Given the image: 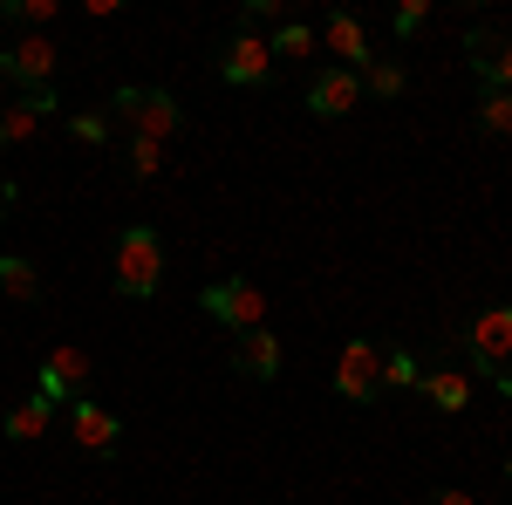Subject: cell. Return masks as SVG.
Here are the masks:
<instances>
[{"mask_svg":"<svg viewBox=\"0 0 512 505\" xmlns=\"http://www.w3.org/2000/svg\"><path fill=\"white\" fill-rule=\"evenodd\" d=\"M110 287H117L123 301H151L164 287V233L158 226H123L117 233V267H110Z\"/></svg>","mask_w":512,"mask_h":505,"instance_id":"6da1fadb","label":"cell"},{"mask_svg":"<svg viewBox=\"0 0 512 505\" xmlns=\"http://www.w3.org/2000/svg\"><path fill=\"white\" fill-rule=\"evenodd\" d=\"M198 308L212 314L219 328H233V335H253V328H267L274 301H267V287H260V280H246V273H226V280H212V287L198 294Z\"/></svg>","mask_w":512,"mask_h":505,"instance_id":"7a4b0ae2","label":"cell"},{"mask_svg":"<svg viewBox=\"0 0 512 505\" xmlns=\"http://www.w3.org/2000/svg\"><path fill=\"white\" fill-rule=\"evenodd\" d=\"M465 349H472V369L478 376H492L499 396H512V301L506 308H485L465 328Z\"/></svg>","mask_w":512,"mask_h":505,"instance_id":"3957f363","label":"cell"},{"mask_svg":"<svg viewBox=\"0 0 512 505\" xmlns=\"http://www.w3.org/2000/svg\"><path fill=\"white\" fill-rule=\"evenodd\" d=\"M110 123H130V137H151V144H171L185 110L164 96V89H117L110 96Z\"/></svg>","mask_w":512,"mask_h":505,"instance_id":"277c9868","label":"cell"},{"mask_svg":"<svg viewBox=\"0 0 512 505\" xmlns=\"http://www.w3.org/2000/svg\"><path fill=\"white\" fill-rule=\"evenodd\" d=\"M89 376H96L89 349H76V342H55V349L35 362V396H48L55 410H69L76 396H89Z\"/></svg>","mask_w":512,"mask_h":505,"instance_id":"5b68a950","label":"cell"},{"mask_svg":"<svg viewBox=\"0 0 512 505\" xmlns=\"http://www.w3.org/2000/svg\"><path fill=\"white\" fill-rule=\"evenodd\" d=\"M335 396L342 403H376L383 396V342H369V335L342 342V355H335Z\"/></svg>","mask_w":512,"mask_h":505,"instance_id":"8992f818","label":"cell"},{"mask_svg":"<svg viewBox=\"0 0 512 505\" xmlns=\"http://www.w3.org/2000/svg\"><path fill=\"white\" fill-rule=\"evenodd\" d=\"M0 76L14 82L21 96H35L55 82V35H14L0 48Z\"/></svg>","mask_w":512,"mask_h":505,"instance_id":"52a82bcc","label":"cell"},{"mask_svg":"<svg viewBox=\"0 0 512 505\" xmlns=\"http://www.w3.org/2000/svg\"><path fill=\"white\" fill-rule=\"evenodd\" d=\"M62 424H69V437H76V451H89V458H117L123 424H117V410H103L96 396H76V403L62 410Z\"/></svg>","mask_w":512,"mask_h":505,"instance_id":"ba28073f","label":"cell"},{"mask_svg":"<svg viewBox=\"0 0 512 505\" xmlns=\"http://www.w3.org/2000/svg\"><path fill=\"white\" fill-rule=\"evenodd\" d=\"M274 76V48L260 28H239L226 48H219V82H233V89H260V82Z\"/></svg>","mask_w":512,"mask_h":505,"instance_id":"9c48e42d","label":"cell"},{"mask_svg":"<svg viewBox=\"0 0 512 505\" xmlns=\"http://www.w3.org/2000/svg\"><path fill=\"white\" fill-rule=\"evenodd\" d=\"M55 117V89H35V96H14L7 110H0V151H21V144H35L41 123Z\"/></svg>","mask_w":512,"mask_h":505,"instance_id":"30bf717a","label":"cell"},{"mask_svg":"<svg viewBox=\"0 0 512 505\" xmlns=\"http://www.w3.org/2000/svg\"><path fill=\"white\" fill-rule=\"evenodd\" d=\"M315 35H321V48L335 55V69H355V76H362V69L376 62V48H369V28H362L355 14H328Z\"/></svg>","mask_w":512,"mask_h":505,"instance_id":"8fae6325","label":"cell"},{"mask_svg":"<svg viewBox=\"0 0 512 505\" xmlns=\"http://www.w3.org/2000/svg\"><path fill=\"white\" fill-rule=\"evenodd\" d=\"M233 369H239V376H253V383H274L280 369H287V349H280V335H274V328L233 335Z\"/></svg>","mask_w":512,"mask_h":505,"instance_id":"7c38bea8","label":"cell"},{"mask_svg":"<svg viewBox=\"0 0 512 505\" xmlns=\"http://www.w3.org/2000/svg\"><path fill=\"white\" fill-rule=\"evenodd\" d=\"M355 103H362V76H355V69H321V76L308 82V110H315L321 123L349 117Z\"/></svg>","mask_w":512,"mask_h":505,"instance_id":"4fadbf2b","label":"cell"},{"mask_svg":"<svg viewBox=\"0 0 512 505\" xmlns=\"http://www.w3.org/2000/svg\"><path fill=\"white\" fill-rule=\"evenodd\" d=\"M472 69L485 89H512V41H499L492 28H472Z\"/></svg>","mask_w":512,"mask_h":505,"instance_id":"5bb4252c","label":"cell"},{"mask_svg":"<svg viewBox=\"0 0 512 505\" xmlns=\"http://www.w3.org/2000/svg\"><path fill=\"white\" fill-rule=\"evenodd\" d=\"M48 430H55V403H48V396H21V403L0 417V437H14V444H35Z\"/></svg>","mask_w":512,"mask_h":505,"instance_id":"9a60e30c","label":"cell"},{"mask_svg":"<svg viewBox=\"0 0 512 505\" xmlns=\"http://www.w3.org/2000/svg\"><path fill=\"white\" fill-rule=\"evenodd\" d=\"M424 396H431L437 410H444V417H465V410H472V376H465V369H424Z\"/></svg>","mask_w":512,"mask_h":505,"instance_id":"2e32d148","label":"cell"},{"mask_svg":"<svg viewBox=\"0 0 512 505\" xmlns=\"http://www.w3.org/2000/svg\"><path fill=\"white\" fill-rule=\"evenodd\" d=\"M0 301H41V273H35V260L28 253H0Z\"/></svg>","mask_w":512,"mask_h":505,"instance_id":"e0dca14e","label":"cell"},{"mask_svg":"<svg viewBox=\"0 0 512 505\" xmlns=\"http://www.w3.org/2000/svg\"><path fill=\"white\" fill-rule=\"evenodd\" d=\"M267 48H274V62H308V55H321V35L315 21H280L267 35Z\"/></svg>","mask_w":512,"mask_h":505,"instance_id":"ac0fdd59","label":"cell"},{"mask_svg":"<svg viewBox=\"0 0 512 505\" xmlns=\"http://www.w3.org/2000/svg\"><path fill=\"white\" fill-rule=\"evenodd\" d=\"M478 130L485 137H512V89H485L478 96Z\"/></svg>","mask_w":512,"mask_h":505,"instance_id":"d6986e66","label":"cell"},{"mask_svg":"<svg viewBox=\"0 0 512 505\" xmlns=\"http://www.w3.org/2000/svg\"><path fill=\"white\" fill-rule=\"evenodd\" d=\"M424 383V362L410 349H383V389H417Z\"/></svg>","mask_w":512,"mask_h":505,"instance_id":"ffe728a7","label":"cell"},{"mask_svg":"<svg viewBox=\"0 0 512 505\" xmlns=\"http://www.w3.org/2000/svg\"><path fill=\"white\" fill-rule=\"evenodd\" d=\"M362 89L390 103V96H403V89H410V76H403V62H369V69H362Z\"/></svg>","mask_w":512,"mask_h":505,"instance_id":"44dd1931","label":"cell"},{"mask_svg":"<svg viewBox=\"0 0 512 505\" xmlns=\"http://www.w3.org/2000/svg\"><path fill=\"white\" fill-rule=\"evenodd\" d=\"M123 157H130V178H158L164 171V144H151V137H130Z\"/></svg>","mask_w":512,"mask_h":505,"instance_id":"7402d4cb","label":"cell"},{"mask_svg":"<svg viewBox=\"0 0 512 505\" xmlns=\"http://www.w3.org/2000/svg\"><path fill=\"white\" fill-rule=\"evenodd\" d=\"M69 137L96 151V144H110V117H103V110H76V117H69Z\"/></svg>","mask_w":512,"mask_h":505,"instance_id":"603a6c76","label":"cell"},{"mask_svg":"<svg viewBox=\"0 0 512 505\" xmlns=\"http://www.w3.org/2000/svg\"><path fill=\"white\" fill-rule=\"evenodd\" d=\"M424 21H431V0H403V7L390 14V28H396L403 41H410V35H424Z\"/></svg>","mask_w":512,"mask_h":505,"instance_id":"cb8c5ba5","label":"cell"},{"mask_svg":"<svg viewBox=\"0 0 512 505\" xmlns=\"http://www.w3.org/2000/svg\"><path fill=\"white\" fill-rule=\"evenodd\" d=\"M287 7H294V0H246V28H260V21H287Z\"/></svg>","mask_w":512,"mask_h":505,"instance_id":"d4e9b609","label":"cell"},{"mask_svg":"<svg viewBox=\"0 0 512 505\" xmlns=\"http://www.w3.org/2000/svg\"><path fill=\"white\" fill-rule=\"evenodd\" d=\"M431 505H478V499H472V492H458V485H444V492H437Z\"/></svg>","mask_w":512,"mask_h":505,"instance_id":"484cf974","label":"cell"},{"mask_svg":"<svg viewBox=\"0 0 512 505\" xmlns=\"http://www.w3.org/2000/svg\"><path fill=\"white\" fill-rule=\"evenodd\" d=\"M7 205H14V185H7V178H0V212H7Z\"/></svg>","mask_w":512,"mask_h":505,"instance_id":"4316f807","label":"cell"},{"mask_svg":"<svg viewBox=\"0 0 512 505\" xmlns=\"http://www.w3.org/2000/svg\"><path fill=\"white\" fill-rule=\"evenodd\" d=\"M0 48H7V21H0Z\"/></svg>","mask_w":512,"mask_h":505,"instance_id":"83f0119b","label":"cell"},{"mask_svg":"<svg viewBox=\"0 0 512 505\" xmlns=\"http://www.w3.org/2000/svg\"><path fill=\"white\" fill-rule=\"evenodd\" d=\"M506 478H512V458H506Z\"/></svg>","mask_w":512,"mask_h":505,"instance_id":"f1b7e54d","label":"cell"}]
</instances>
